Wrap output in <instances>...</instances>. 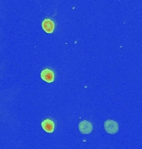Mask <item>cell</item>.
Listing matches in <instances>:
<instances>
[{
    "label": "cell",
    "instance_id": "cell-2",
    "mask_svg": "<svg viewBox=\"0 0 142 149\" xmlns=\"http://www.w3.org/2000/svg\"><path fill=\"white\" fill-rule=\"evenodd\" d=\"M79 130L83 134H89L92 131V124L89 121L84 120L79 123Z\"/></svg>",
    "mask_w": 142,
    "mask_h": 149
},
{
    "label": "cell",
    "instance_id": "cell-1",
    "mask_svg": "<svg viewBox=\"0 0 142 149\" xmlns=\"http://www.w3.org/2000/svg\"><path fill=\"white\" fill-rule=\"evenodd\" d=\"M104 128L106 133L114 134L118 131V123L114 120H107L104 123Z\"/></svg>",
    "mask_w": 142,
    "mask_h": 149
},
{
    "label": "cell",
    "instance_id": "cell-3",
    "mask_svg": "<svg viewBox=\"0 0 142 149\" xmlns=\"http://www.w3.org/2000/svg\"><path fill=\"white\" fill-rule=\"evenodd\" d=\"M41 77H42V80L47 82V83H52L54 80V73L51 70L46 69L42 71Z\"/></svg>",
    "mask_w": 142,
    "mask_h": 149
},
{
    "label": "cell",
    "instance_id": "cell-4",
    "mask_svg": "<svg viewBox=\"0 0 142 149\" xmlns=\"http://www.w3.org/2000/svg\"><path fill=\"white\" fill-rule=\"evenodd\" d=\"M42 28L47 33H53L55 28V24L52 20L50 19H46L42 22Z\"/></svg>",
    "mask_w": 142,
    "mask_h": 149
},
{
    "label": "cell",
    "instance_id": "cell-5",
    "mask_svg": "<svg viewBox=\"0 0 142 149\" xmlns=\"http://www.w3.org/2000/svg\"><path fill=\"white\" fill-rule=\"evenodd\" d=\"M42 127L43 128V130L47 133H53V130H54V127H55V124L54 123L50 120V119H46L42 123Z\"/></svg>",
    "mask_w": 142,
    "mask_h": 149
}]
</instances>
